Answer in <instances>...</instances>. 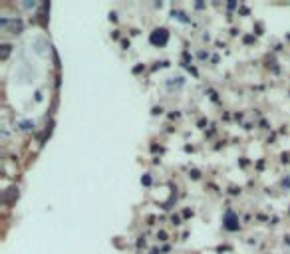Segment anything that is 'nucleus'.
Masks as SVG:
<instances>
[{
	"label": "nucleus",
	"instance_id": "f03ea898",
	"mask_svg": "<svg viewBox=\"0 0 290 254\" xmlns=\"http://www.w3.org/2000/svg\"><path fill=\"white\" fill-rule=\"evenodd\" d=\"M8 54H10V46H8V44H4V46H2V60H6V58H8Z\"/></svg>",
	"mask_w": 290,
	"mask_h": 254
},
{
	"label": "nucleus",
	"instance_id": "f257e3e1",
	"mask_svg": "<svg viewBox=\"0 0 290 254\" xmlns=\"http://www.w3.org/2000/svg\"><path fill=\"white\" fill-rule=\"evenodd\" d=\"M151 42L153 44H165L167 42V30H155L153 34H151Z\"/></svg>",
	"mask_w": 290,
	"mask_h": 254
}]
</instances>
